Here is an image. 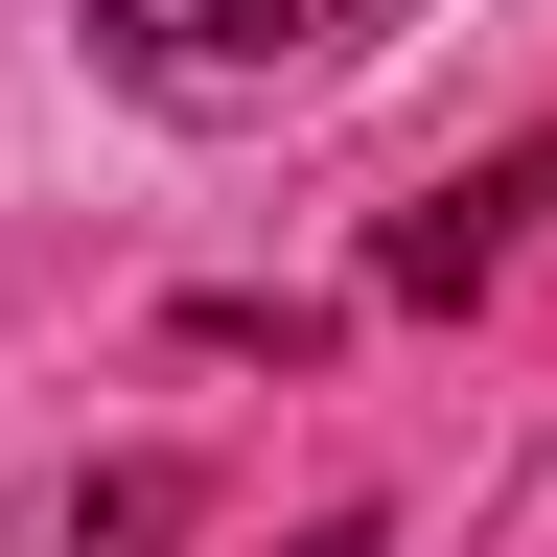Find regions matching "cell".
<instances>
[{"label": "cell", "instance_id": "6da1fadb", "mask_svg": "<svg viewBox=\"0 0 557 557\" xmlns=\"http://www.w3.org/2000/svg\"><path fill=\"white\" fill-rule=\"evenodd\" d=\"M94 24H116L139 70H302L348 0H94Z\"/></svg>", "mask_w": 557, "mask_h": 557}, {"label": "cell", "instance_id": "7a4b0ae2", "mask_svg": "<svg viewBox=\"0 0 557 557\" xmlns=\"http://www.w3.org/2000/svg\"><path fill=\"white\" fill-rule=\"evenodd\" d=\"M163 534H186V465H94V487H47L0 557H163Z\"/></svg>", "mask_w": 557, "mask_h": 557}, {"label": "cell", "instance_id": "3957f363", "mask_svg": "<svg viewBox=\"0 0 557 557\" xmlns=\"http://www.w3.org/2000/svg\"><path fill=\"white\" fill-rule=\"evenodd\" d=\"M465 278H487V186H442V209L395 233V302H465Z\"/></svg>", "mask_w": 557, "mask_h": 557}]
</instances>
